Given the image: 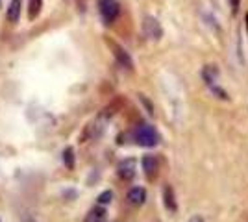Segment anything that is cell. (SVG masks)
<instances>
[{"instance_id":"obj_1","label":"cell","mask_w":248,"mask_h":222,"mask_svg":"<svg viewBox=\"0 0 248 222\" xmlns=\"http://www.w3.org/2000/svg\"><path fill=\"white\" fill-rule=\"evenodd\" d=\"M134 137H135V143H137L139 147H145V148H152L159 143V135H157L155 128L150 126V124H141V126H137Z\"/></svg>"},{"instance_id":"obj_8","label":"cell","mask_w":248,"mask_h":222,"mask_svg":"<svg viewBox=\"0 0 248 222\" xmlns=\"http://www.w3.org/2000/svg\"><path fill=\"white\" fill-rule=\"evenodd\" d=\"M128 202L132 204V206H143L146 200V191L143 187H132V189L128 191Z\"/></svg>"},{"instance_id":"obj_19","label":"cell","mask_w":248,"mask_h":222,"mask_svg":"<svg viewBox=\"0 0 248 222\" xmlns=\"http://www.w3.org/2000/svg\"><path fill=\"white\" fill-rule=\"evenodd\" d=\"M0 222H2V221H0Z\"/></svg>"},{"instance_id":"obj_14","label":"cell","mask_w":248,"mask_h":222,"mask_svg":"<svg viewBox=\"0 0 248 222\" xmlns=\"http://www.w3.org/2000/svg\"><path fill=\"white\" fill-rule=\"evenodd\" d=\"M96 200H98L100 206H108L109 202L113 200V192H111V191H104V192L98 194V198H96Z\"/></svg>"},{"instance_id":"obj_11","label":"cell","mask_w":248,"mask_h":222,"mask_svg":"<svg viewBox=\"0 0 248 222\" xmlns=\"http://www.w3.org/2000/svg\"><path fill=\"white\" fill-rule=\"evenodd\" d=\"M85 222H106V209H104V206L98 204V207L91 209L89 215H87V219H85Z\"/></svg>"},{"instance_id":"obj_16","label":"cell","mask_w":248,"mask_h":222,"mask_svg":"<svg viewBox=\"0 0 248 222\" xmlns=\"http://www.w3.org/2000/svg\"><path fill=\"white\" fill-rule=\"evenodd\" d=\"M230 2V10H232V13L233 15H237V11H239V0H228Z\"/></svg>"},{"instance_id":"obj_12","label":"cell","mask_w":248,"mask_h":222,"mask_svg":"<svg viewBox=\"0 0 248 222\" xmlns=\"http://www.w3.org/2000/svg\"><path fill=\"white\" fill-rule=\"evenodd\" d=\"M63 163H65V167L69 170L74 169V148L73 147H67L63 150Z\"/></svg>"},{"instance_id":"obj_4","label":"cell","mask_w":248,"mask_h":222,"mask_svg":"<svg viewBox=\"0 0 248 222\" xmlns=\"http://www.w3.org/2000/svg\"><path fill=\"white\" fill-rule=\"evenodd\" d=\"M108 44L111 46V50H113V56L115 59H117V63L124 67V69H128V71H132L134 69V61H132V58H130V54L124 50L121 44H117L115 41H108Z\"/></svg>"},{"instance_id":"obj_7","label":"cell","mask_w":248,"mask_h":222,"mask_svg":"<svg viewBox=\"0 0 248 222\" xmlns=\"http://www.w3.org/2000/svg\"><path fill=\"white\" fill-rule=\"evenodd\" d=\"M217 78H218V67H217V65L209 63V65H206V67L202 69V80H204V84H206L207 87L215 85Z\"/></svg>"},{"instance_id":"obj_15","label":"cell","mask_w":248,"mask_h":222,"mask_svg":"<svg viewBox=\"0 0 248 222\" xmlns=\"http://www.w3.org/2000/svg\"><path fill=\"white\" fill-rule=\"evenodd\" d=\"M211 89V93L217 96V98H222V100H230V96H228V93L222 89V87H218V85H211L209 87Z\"/></svg>"},{"instance_id":"obj_17","label":"cell","mask_w":248,"mask_h":222,"mask_svg":"<svg viewBox=\"0 0 248 222\" xmlns=\"http://www.w3.org/2000/svg\"><path fill=\"white\" fill-rule=\"evenodd\" d=\"M139 98H141V102L146 106V109H148V113H154V109H152V104L146 100V96H143V95H139Z\"/></svg>"},{"instance_id":"obj_13","label":"cell","mask_w":248,"mask_h":222,"mask_svg":"<svg viewBox=\"0 0 248 222\" xmlns=\"http://www.w3.org/2000/svg\"><path fill=\"white\" fill-rule=\"evenodd\" d=\"M41 8H43V0H30V10H28L30 19H35L41 13Z\"/></svg>"},{"instance_id":"obj_6","label":"cell","mask_w":248,"mask_h":222,"mask_svg":"<svg viewBox=\"0 0 248 222\" xmlns=\"http://www.w3.org/2000/svg\"><path fill=\"white\" fill-rule=\"evenodd\" d=\"M141 167H143V172H145V176L148 180H154L155 176H157L159 163H157V159L154 156H145V158L141 159Z\"/></svg>"},{"instance_id":"obj_9","label":"cell","mask_w":248,"mask_h":222,"mask_svg":"<svg viewBox=\"0 0 248 222\" xmlns=\"http://www.w3.org/2000/svg\"><path fill=\"white\" fill-rule=\"evenodd\" d=\"M163 204H165V207L170 213L178 211V204H176L174 189H172L170 185H165V187H163Z\"/></svg>"},{"instance_id":"obj_18","label":"cell","mask_w":248,"mask_h":222,"mask_svg":"<svg viewBox=\"0 0 248 222\" xmlns=\"http://www.w3.org/2000/svg\"><path fill=\"white\" fill-rule=\"evenodd\" d=\"M187 222H204V219H202V215H193Z\"/></svg>"},{"instance_id":"obj_10","label":"cell","mask_w":248,"mask_h":222,"mask_svg":"<svg viewBox=\"0 0 248 222\" xmlns=\"http://www.w3.org/2000/svg\"><path fill=\"white\" fill-rule=\"evenodd\" d=\"M21 10H22V0H11L8 11H6V17L10 22H17L21 19Z\"/></svg>"},{"instance_id":"obj_3","label":"cell","mask_w":248,"mask_h":222,"mask_svg":"<svg viewBox=\"0 0 248 222\" xmlns=\"http://www.w3.org/2000/svg\"><path fill=\"white\" fill-rule=\"evenodd\" d=\"M143 33L150 41H159L163 37V28H161V24H159V21L155 17L146 15L145 19H143Z\"/></svg>"},{"instance_id":"obj_5","label":"cell","mask_w":248,"mask_h":222,"mask_svg":"<svg viewBox=\"0 0 248 222\" xmlns=\"http://www.w3.org/2000/svg\"><path fill=\"white\" fill-rule=\"evenodd\" d=\"M135 172H137V161L132 158L123 159V161L117 165V174H119V178L124 181L132 180L135 176Z\"/></svg>"},{"instance_id":"obj_2","label":"cell","mask_w":248,"mask_h":222,"mask_svg":"<svg viewBox=\"0 0 248 222\" xmlns=\"http://www.w3.org/2000/svg\"><path fill=\"white\" fill-rule=\"evenodd\" d=\"M98 11L102 15V21L106 24H111L117 21V17L121 13V6L117 0H98Z\"/></svg>"}]
</instances>
